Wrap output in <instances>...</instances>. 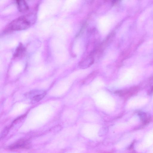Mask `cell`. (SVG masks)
Here are the masks:
<instances>
[{
  "instance_id": "1",
  "label": "cell",
  "mask_w": 153,
  "mask_h": 153,
  "mask_svg": "<svg viewBox=\"0 0 153 153\" xmlns=\"http://www.w3.org/2000/svg\"><path fill=\"white\" fill-rule=\"evenodd\" d=\"M30 14L19 17L12 21L6 28L8 31H18L25 29L33 24L36 16Z\"/></svg>"
},
{
  "instance_id": "2",
  "label": "cell",
  "mask_w": 153,
  "mask_h": 153,
  "mask_svg": "<svg viewBox=\"0 0 153 153\" xmlns=\"http://www.w3.org/2000/svg\"><path fill=\"white\" fill-rule=\"evenodd\" d=\"M46 95V92L44 91L35 90L30 93V97L32 102H36L42 100Z\"/></svg>"
},
{
  "instance_id": "3",
  "label": "cell",
  "mask_w": 153,
  "mask_h": 153,
  "mask_svg": "<svg viewBox=\"0 0 153 153\" xmlns=\"http://www.w3.org/2000/svg\"><path fill=\"white\" fill-rule=\"evenodd\" d=\"M30 146L29 143L27 141L24 140H21L11 145L10 148L12 149L27 148H29Z\"/></svg>"
},
{
  "instance_id": "4",
  "label": "cell",
  "mask_w": 153,
  "mask_h": 153,
  "mask_svg": "<svg viewBox=\"0 0 153 153\" xmlns=\"http://www.w3.org/2000/svg\"><path fill=\"white\" fill-rule=\"evenodd\" d=\"M19 11L24 12L28 10L29 7L27 3L24 0H18L16 2Z\"/></svg>"
},
{
  "instance_id": "5",
  "label": "cell",
  "mask_w": 153,
  "mask_h": 153,
  "mask_svg": "<svg viewBox=\"0 0 153 153\" xmlns=\"http://www.w3.org/2000/svg\"><path fill=\"white\" fill-rule=\"evenodd\" d=\"M25 48L22 45H20L15 52L14 56L15 57H18L22 56L25 53Z\"/></svg>"
},
{
  "instance_id": "6",
  "label": "cell",
  "mask_w": 153,
  "mask_h": 153,
  "mask_svg": "<svg viewBox=\"0 0 153 153\" xmlns=\"http://www.w3.org/2000/svg\"><path fill=\"white\" fill-rule=\"evenodd\" d=\"M138 115L141 120L144 122H147L150 118L148 114L144 112H140L139 113Z\"/></svg>"
},
{
  "instance_id": "7",
  "label": "cell",
  "mask_w": 153,
  "mask_h": 153,
  "mask_svg": "<svg viewBox=\"0 0 153 153\" xmlns=\"http://www.w3.org/2000/svg\"><path fill=\"white\" fill-rule=\"evenodd\" d=\"M97 73V71L93 72L87 76V77L83 80L82 83H85L91 81L96 76Z\"/></svg>"
},
{
  "instance_id": "8",
  "label": "cell",
  "mask_w": 153,
  "mask_h": 153,
  "mask_svg": "<svg viewBox=\"0 0 153 153\" xmlns=\"http://www.w3.org/2000/svg\"><path fill=\"white\" fill-rule=\"evenodd\" d=\"M152 90L153 91V86L152 87Z\"/></svg>"
}]
</instances>
